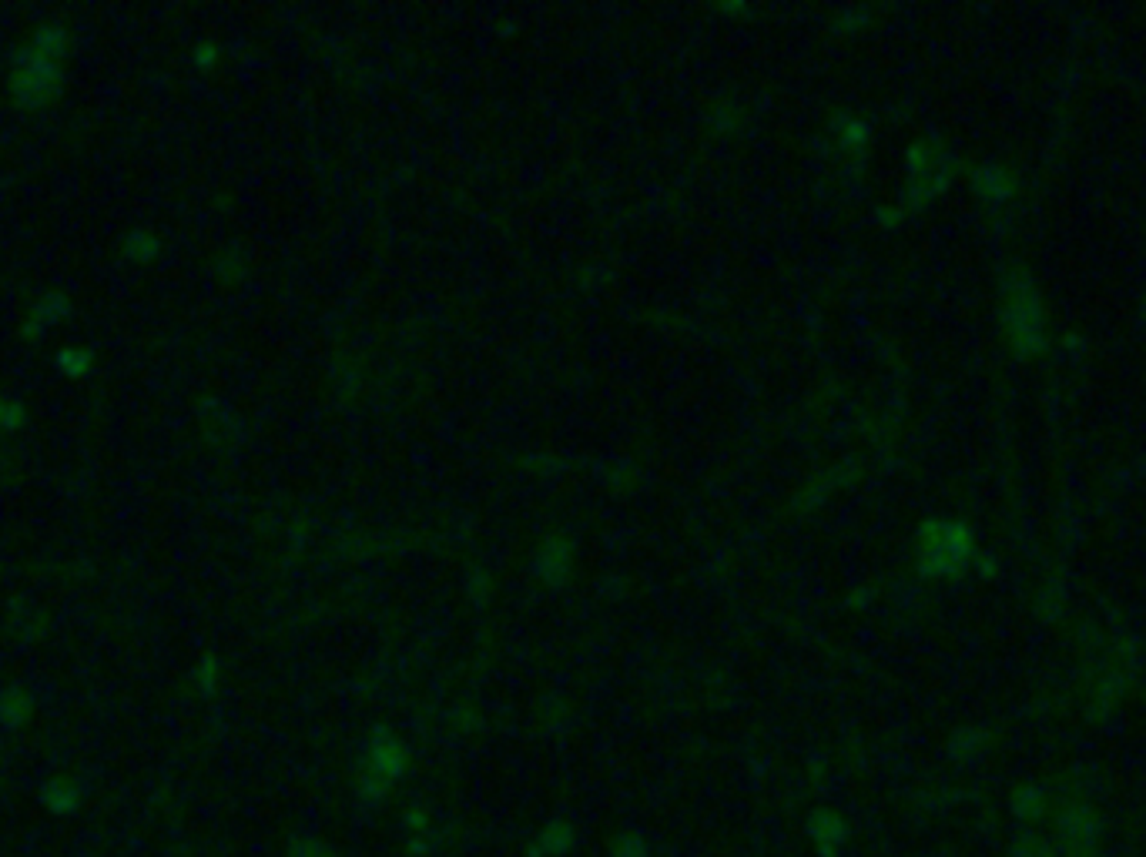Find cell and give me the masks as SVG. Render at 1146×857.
I'll return each mask as SVG.
<instances>
[{"mask_svg":"<svg viewBox=\"0 0 1146 857\" xmlns=\"http://www.w3.org/2000/svg\"><path fill=\"white\" fill-rule=\"evenodd\" d=\"M64 50H68V34L58 24H44L31 37L24 58H21L17 81H14L21 105L37 111V107L54 101V87L60 84V58H64Z\"/></svg>","mask_w":1146,"mask_h":857,"instance_id":"1","label":"cell"},{"mask_svg":"<svg viewBox=\"0 0 1146 857\" xmlns=\"http://www.w3.org/2000/svg\"><path fill=\"white\" fill-rule=\"evenodd\" d=\"M68 312H71V302H68V295H64V292H48L34 305L31 318H27L24 329H21V335H24V339H31V342H37V339H41V332L48 329V325H54L58 318H64Z\"/></svg>","mask_w":1146,"mask_h":857,"instance_id":"2","label":"cell"},{"mask_svg":"<svg viewBox=\"0 0 1146 857\" xmlns=\"http://www.w3.org/2000/svg\"><path fill=\"white\" fill-rule=\"evenodd\" d=\"M31 693L21 690V687H14L0 697V720H4V727L7 730H17L21 724H27V716H31Z\"/></svg>","mask_w":1146,"mask_h":857,"instance_id":"3","label":"cell"},{"mask_svg":"<svg viewBox=\"0 0 1146 857\" xmlns=\"http://www.w3.org/2000/svg\"><path fill=\"white\" fill-rule=\"evenodd\" d=\"M54 362H58V369L64 372V376L84 378L91 369H95V352H91V349H84V345H64Z\"/></svg>","mask_w":1146,"mask_h":857,"instance_id":"4","label":"cell"},{"mask_svg":"<svg viewBox=\"0 0 1146 857\" xmlns=\"http://www.w3.org/2000/svg\"><path fill=\"white\" fill-rule=\"evenodd\" d=\"M78 800H81V790L68 780V777H54L48 787H44V804H48L54 814H68V810L78 807Z\"/></svg>","mask_w":1146,"mask_h":857,"instance_id":"5","label":"cell"},{"mask_svg":"<svg viewBox=\"0 0 1146 857\" xmlns=\"http://www.w3.org/2000/svg\"><path fill=\"white\" fill-rule=\"evenodd\" d=\"M158 251H161V242L158 235L151 232H144V228H134L128 238H124V255L131 261H138V265H148V261L158 259Z\"/></svg>","mask_w":1146,"mask_h":857,"instance_id":"6","label":"cell"},{"mask_svg":"<svg viewBox=\"0 0 1146 857\" xmlns=\"http://www.w3.org/2000/svg\"><path fill=\"white\" fill-rule=\"evenodd\" d=\"M24 419H27V412H24L21 402L0 396V433H14V429H21Z\"/></svg>","mask_w":1146,"mask_h":857,"instance_id":"7","label":"cell"}]
</instances>
